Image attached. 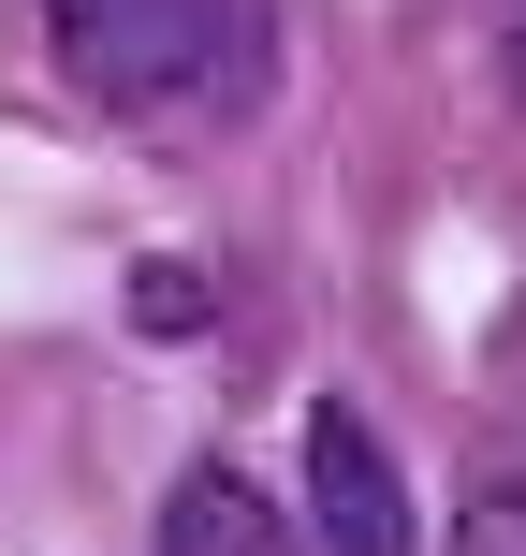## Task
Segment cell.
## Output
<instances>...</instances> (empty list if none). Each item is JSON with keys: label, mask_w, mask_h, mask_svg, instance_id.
Wrapping results in <instances>:
<instances>
[{"label": "cell", "mask_w": 526, "mask_h": 556, "mask_svg": "<svg viewBox=\"0 0 526 556\" xmlns=\"http://www.w3.org/2000/svg\"><path fill=\"white\" fill-rule=\"evenodd\" d=\"M44 29L132 117H249L278 88V15L264 0H44Z\"/></svg>", "instance_id": "obj_1"}, {"label": "cell", "mask_w": 526, "mask_h": 556, "mask_svg": "<svg viewBox=\"0 0 526 556\" xmlns=\"http://www.w3.org/2000/svg\"><path fill=\"white\" fill-rule=\"evenodd\" d=\"M307 528H322V556H424L410 542V469L365 425V395H307Z\"/></svg>", "instance_id": "obj_2"}, {"label": "cell", "mask_w": 526, "mask_h": 556, "mask_svg": "<svg viewBox=\"0 0 526 556\" xmlns=\"http://www.w3.org/2000/svg\"><path fill=\"white\" fill-rule=\"evenodd\" d=\"M162 556H307V542H293V513H278L249 469L205 454V469H176V498H162Z\"/></svg>", "instance_id": "obj_3"}, {"label": "cell", "mask_w": 526, "mask_h": 556, "mask_svg": "<svg viewBox=\"0 0 526 556\" xmlns=\"http://www.w3.org/2000/svg\"><path fill=\"white\" fill-rule=\"evenodd\" d=\"M453 556H526V469H483L453 513Z\"/></svg>", "instance_id": "obj_4"}, {"label": "cell", "mask_w": 526, "mask_h": 556, "mask_svg": "<svg viewBox=\"0 0 526 556\" xmlns=\"http://www.w3.org/2000/svg\"><path fill=\"white\" fill-rule=\"evenodd\" d=\"M512 88H526V15H512Z\"/></svg>", "instance_id": "obj_5"}]
</instances>
